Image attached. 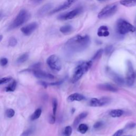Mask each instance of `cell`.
<instances>
[{
  "instance_id": "45",
  "label": "cell",
  "mask_w": 136,
  "mask_h": 136,
  "mask_svg": "<svg viewBox=\"0 0 136 136\" xmlns=\"http://www.w3.org/2000/svg\"><path fill=\"white\" fill-rule=\"evenodd\" d=\"M125 136H130V135H125Z\"/></svg>"
},
{
  "instance_id": "9",
  "label": "cell",
  "mask_w": 136,
  "mask_h": 136,
  "mask_svg": "<svg viewBox=\"0 0 136 136\" xmlns=\"http://www.w3.org/2000/svg\"><path fill=\"white\" fill-rule=\"evenodd\" d=\"M38 23L36 22H34L22 27L21 31L24 35L29 36L38 28Z\"/></svg>"
},
{
  "instance_id": "7",
  "label": "cell",
  "mask_w": 136,
  "mask_h": 136,
  "mask_svg": "<svg viewBox=\"0 0 136 136\" xmlns=\"http://www.w3.org/2000/svg\"><path fill=\"white\" fill-rule=\"evenodd\" d=\"M135 80V73L132 64L130 61L127 62V71L126 74V82L129 86L133 85Z\"/></svg>"
},
{
  "instance_id": "21",
  "label": "cell",
  "mask_w": 136,
  "mask_h": 136,
  "mask_svg": "<svg viewBox=\"0 0 136 136\" xmlns=\"http://www.w3.org/2000/svg\"><path fill=\"white\" fill-rule=\"evenodd\" d=\"M124 113V112L122 110H113L110 112V115L113 118H119L121 117Z\"/></svg>"
},
{
  "instance_id": "30",
  "label": "cell",
  "mask_w": 136,
  "mask_h": 136,
  "mask_svg": "<svg viewBox=\"0 0 136 136\" xmlns=\"http://www.w3.org/2000/svg\"><path fill=\"white\" fill-rule=\"evenodd\" d=\"M17 40L14 37H11L9 40V46L10 47H14L17 44Z\"/></svg>"
},
{
  "instance_id": "35",
  "label": "cell",
  "mask_w": 136,
  "mask_h": 136,
  "mask_svg": "<svg viewBox=\"0 0 136 136\" xmlns=\"http://www.w3.org/2000/svg\"><path fill=\"white\" fill-rule=\"evenodd\" d=\"M56 116L53 115H51L49 117V119H48V122H49V123L53 124L56 122Z\"/></svg>"
},
{
  "instance_id": "26",
  "label": "cell",
  "mask_w": 136,
  "mask_h": 136,
  "mask_svg": "<svg viewBox=\"0 0 136 136\" xmlns=\"http://www.w3.org/2000/svg\"><path fill=\"white\" fill-rule=\"evenodd\" d=\"M52 107H53V114L56 116L57 107H58V101L56 98H53L52 100Z\"/></svg>"
},
{
  "instance_id": "22",
  "label": "cell",
  "mask_w": 136,
  "mask_h": 136,
  "mask_svg": "<svg viewBox=\"0 0 136 136\" xmlns=\"http://www.w3.org/2000/svg\"><path fill=\"white\" fill-rule=\"evenodd\" d=\"M29 57V54L28 53H25L21 56H20L17 59V63H23L27 61Z\"/></svg>"
},
{
  "instance_id": "8",
  "label": "cell",
  "mask_w": 136,
  "mask_h": 136,
  "mask_svg": "<svg viewBox=\"0 0 136 136\" xmlns=\"http://www.w3.org/2000/svg\"><path fill=\"white\" fill-rule=\"evenodd\" d=\"M83 11L82 8H77L70 12L63 13L58 16V19L60 20H68L73 19L76 16L81 13Z\"/></svg>"
},
{
  "instance_id": "16",
  "label": "cell",
  "mask_w": 136,
  "mask_h": 136,
  "mask_svg": "<svg viewBox=\"0 0 136 136\" xmlns=\"http://www.w3.org/2000/svg\"><path fill=\"white\" fill-rule=\"evenodd\" d=\"M52 6L51 4H47L44 5L38 11L37 16L40 17L44 16L52 8Z\"/></svg>"
},
{
  "instance_id": "12",
  "label": "cell",
  "mask_w": 136,
  "mask_h": 136,
  "mask_svg": "<svg viewBox=\"0 0 136 136\" xmlns=\"http://www.w3.org/2000/svg\"><path fill=\"white\" fill-rule=\"evenodd\" d=\"M34 75L39 79H53L54 76L51 73H48L45 71H43L40 69H37L33 71Z\"/></svg>"
},
{
  "instance_id": "37",
  "label": "cell",
  "mask_w": 136,
  "mask_h": 136,
  "mask_svg": "<svg viewBox=\"0 0 136 136\" xmlns=\"http://www.w3.org/2000/svg\"><path fill=\"white\" fill-rule=\"evenodd\" d=\"M63 80H61V81H57V82H55V83H48V85H50V86H58V85L62 84L63 83Z\"/></svg>"
},
{
  "instance_id": "43",
  "label": "cell",
  "mask_w": 136,
  "mask_h": 136,
  "mask_svg": "<svg viewBox=\"0 0 136 136\" xmlns=\"http://www.w3.org/2000/svg\"><path fill=\"white\" fill-rule=\"evenodd\" d=\"M1 15H2V13L0 12V17H1Z\"/></svg>"
},
{
  "instance_id": "40",
  "label": "cell",
  "mask_w": 136,
  "mask_h": 136,
  "mask_svg": "<svg viewBox=\"0 0 136 136\" xmlns=\"http://www.w3.org/2000/svg\"><path fill=\"white\" fill-rule=\"evenodd\" d=\"M135 125H136V124L135 123H130L127 125V127L128 129H132V128H133L134 127H135Z\"/></svg>"
},
{
  "instance_id": "13",
  "label": "cell",
  "mask_w": 136,
  "mask_h": 136,
  "mask_svg": "<svg viewBox=\"0 0 136 136\" xmlns=\"http://www.w3.org/2000/svg\"><path fill=\"white\" fill-rule=\"evenodd\" d=\"M97 87L102 90L107 92H116L118 91V89L114 87L113 86L109 84H99L98 85Z\"/></svg>"
},
{
  "instance_id": "29",
  "label": "cell",
  "mask_w": 136,
  "mask_h": 136,
  "mask_svg": "<svg viewBox=\"0 0 136 136\" xmlns=\"http://www.w3.org/2000/svg\"><path fill=\"white\" fill-rule=\"evenodd\" d=\"M15 115V111L12 108L8 109L6 112V115L8 118H12Z\"/></svg>"
},
{
  "instance_id": "34",
  "label": "cell",
  "mask_w": 136,
  "mask_h": 136,
  "mask_svg": "<svg viewBox=\"0 0 136 136\" xmlns=\"http://www.w3.org/2000/svg\"><path fill=\"white\" fill-rule=\"evenodd\" d=\"M112 49H113V46L110 45L107 46L104 50L105 54H106V55H108V54L112 51Z\"/></svg>"
},
{
  "instance_id": "33",
  "label": "cell",
  "mask_w": 136,
  "mask_h": 136,
  "mask_svg": "<svg viewBox=\"0 0 136 136\" xmlns=\"http://www.w3.org/2000/svg\"><path fill=\"white\" fill-rule=\"evenodd\" d=\"M8 63V60L6 58H2L0 59V66L2 67L6 66Z\"/></svg>"
},
{
  "instance_id": "20",
  "label": "cell",
  "mask_w": 136,
  "mask_h": 136,
  "mask_svg": "<svg viewBox=\"0 0 136 136\" xmlns=\"http://www.w3.org/2000/svg\"><path fill=\"white\" fill-rule=\"evenodd\" d=\"M73 31V27L71 25H65L61 27L60 31L63 34H69Z\"/></svg>"
},
{
  "instance_id": "31",
  "label": "cell",
  "mask_w": 136,
  "mask_h": 136,
  "mask_svg": "<svg viewBox=\"0 0 136 136\" xmlns=\"http://www.w3.org/2000/svg\"><path fill=\"white\" fill-rule=\"evenodd\" d=\"M33 132V129L30 128L23 131L20 135V136H29Z\"/></svg>"
},
{
  "instance_id": "5",
  "label": "cell",
  "mask_w": 136,
  "mask_h": 136,
  "mask_svg": "<svg viewBox=\"0 0 136 136\" xmlns=\"http://www.w3.org/2000/svg\"><path fill=\"white\" fill-rule=\"evenodd\" d=\"M118 10V5L116 4H111L104 7L98 14L99 19H105L113 16Z\"/></svg>"
},
{
  "instance_id": "15",
  "label": "cell",
  "mask_w": 136,
  "mask_h": 136,
  "mask_svg": "<svg viewBox=\"0 0 136 136\" xmlns=\"http://www.w3.org/2000/svg\"><path fill=\"white\" fill-rule=\"evenodd\" d=\"M85 99L84 96L79 93H74L70 95L68 97V100L69 102H73L74 101H81Z\"/></svg>"
},
{
  "instance_id": "14",
  "label": "cell",
  "mask_w": 136,
  "mask_h": 136,
  "mask_svg": "<svg viewBox=\"0 0 136 136\" xmlns=\"http://www.w3.org/2000/svg\"><path fill=\"white\" fill-rule=\"evenodd\" d=\"M97 35L99 37H107L110 35L108 27L106 26H102L98 29Z\"/></svg>"
},
{
  "instance_id": "2",
  "label": "cell",
  "mask_w": 136,
  "mask_h": 136,
  "mask_svg": "<svg viewBox=\"0 0 136 136\" xmlns=\"http://www.w3.org/2000/svg\"><path fill=\"white\" fill-rule=\"evenodd\" d=\"M92 66V61H85L79 64L77 67L75 68L71 81L72 83H75L78 81L83 75L86 73L91 68Z\"/></svg>"
},
{
  "instance_id": "18",
  "label": "cell",
  "mask_w": 136,
  "mask_h": 136,
  "mask_svg": "<svg viewBox=\"0 0 136 136\" xmlns=\"http://www.w3.org/2000/svg\"><path fill=\"white\" fill-rule=\"evenodd\" d=\"M87 115H88L87 112H83L81 114H80L78 116H77L73 122L74 127H76L78 125V124L80 122V121L83 119H84Z\"/></svg>"
},
{
  "instance_id": "19",
  "label": "cell",
  "mask_w": 136,
  "mask_h": 136,
  "mask_svg": "<svg viewBox=\"0 0 136 136\" xmlns=\"http://www.w3.org/2000/svg\"><path fill=\"white\" fill-rule=\"evenodd\" d=\"M120 4L126 7H133L136 6V0H121Z\"/></svg>"
},
{
  "instance_id": "41",
  "label": "cell",
  "mask_w": 136,
  "mask_h": 136,
  "mask_svg": "<svg viewBox=\"0 0 136 136\" xmlns=\"http://www.w3.org/2000/svg\"><path fill=\"white\" fill-rule=\"evenodd\" d=\"M2 39H3V36L2 35H0V42L2 41Z\"/></svg>"
},
{
  "instance_id": "23",
  "label": "cell",
  "mask_w": 136,
  "mask_h": 136,
  "mask_svg": "<svg viewBox=\"0 0 136 136\" xmlns=\"http://www.w3.org/2000/svg\"><path fill=\"white\" fill-rule=\"evenodd\" d=\"M42 109L40 108H37V110H35V111L33 113V114L31 117V121H34L37 119H38L41 115L42 114Z\"/></svg>"
},
{
  "instance_id": "3",
  "label": "cell",
  "mask_w": 136,
  "mask_h": 136,
  "mask_svg": "<svg viewBox=\"0 0 136 136\" xmlns=\"http://www.w3.org/2000/svg\"><path fill=\"white\" fill-rule=\"evenodd\" d=\"M30 18V14L25 9L20 10L14 20L8 27V31L14 29L17 27L21 26L27 21H28Z\"/></svg>"
},
{
  "instance_id": "44",
  "label": "cell",
  "mask_w": 136,
  "mask_h": 136,
  "mask_svg": "<svg viewBox=\"0 0 136 136\" xmlns=\"http://www.w3.org/2000/svg\"><path fill=\"white\" fill-rule=\"evenodd\" d=\"M97 1H104V0H97Z\"/></svg>"
},
{
  "instance_id": "36",
  "label": "cell",
  "mask_w": 136,
  "mask_h": 136,
  "mask_svg": "<svg viewBox=\"0 0 136 136\" xmlns=\"http://www.w3.org/2000/svg\"><path fill=\"white\" fill-rule=\"evenodd\" d=\"M102 125H103V122L102 121H98L94 124V128L95 129H97L100 128Z\"/></svg>"
},
{
  "instance_id": "10",
  "label": "cell",
  "mask_w": 136,
  "mask_h": 136,
  "mask_svg": "<svg viewBox=\"0 0 136 136\" xmlns=\"http://www.w3.org/2000/svg\"><path fill=\"white\" fill-rule=\"evenodd\" d=\"M78 0H66V1L62 5L51 11L50 12V14H52L55 13L68 9L69 8H70L72 6V4L75 2H76Z\"/></svg>"
},
{
  "instance_id": "38",
  "label": "cell",
  "mask_w": 136,
  "mask_h": 136,
  "mask_svg": "<svg viewBox=\"0 0 136 136\" xmlns=\"http://www.w3.org/2000/svg\"><path fill=\"white\" fill-rule=\"evenodd\" d=\"M38 84H40L41 85H42L45 88H47V86H48V83H46V82H45V81H38Z\"/></svg>"
},
{
  "instance_id": "17",
  "label": "cell",
  "mask_w": 136,
  "mask_h": 136,
  "mask_svg": "<svg viewBox=\"0 0 136 136\" xmlns=\"http://www.w3.org/2000/svg\"><path fill=\"white\" fill-rule=\"evenodd\" d=\"M111 76H112V79L113 80V81L118 85L121 86L124 84V79L121 77H120L119 75H118V74L113 73H112Z\"/></svg>"
},
{
  "instance_id": "32",
  "label": "cell",
  "mask_w": 136,
  "mask_h": 136,
  "mask_svg": "<svg viewBox=\"0 0 136 136\" xmlns=\"http://www.w3.org/2000/svg\"><path fill=\"white\" fill-rule=\"evenodd\" d=\"M12 80L11 77H4L0 79V85L9 83Z\"/></svg>"
},
{
  "instance_id": "24",
  "label": "cell",
  "mask_w": 136,
  "mask_h": 136,
  "mask_svg": "<svg viewBox=\"0 0 136 136\" xmlns=\"http://www.w3.org/2000/svg\"><path fill=\"white\" fill-rule=\"evenodd\" d=\"M17 83L16 80H13L12 82L6 88V91L7 92H13L16 90V87H17Z\"/></svg>"
},
{
  "instance_id": "42",
  "label": "cell",
  "mask_w": 136,
  "mask_h": 136,
  "mask_svg": "<svg viewBox=\"0 0 136 136\" xmlns=\"http://www.w3.org/2000/svg\"><path fill=\"white\" fill-rule=\"evenodd\" d=\"M135 26L134 27L135 28V31H136V18H135Z\"/></svg>"
},
{
  "instance_id": "27",
  "label": "cell",
  "mask_w": 136,
  "mask_h": 136,
  "mask_svg": "<svg viewBox=\"0 0 136 136\" xmlns=\"http://www.w3.org/2000/svg\"><path fill=\"white\" fill-rule=\"evenodd\" d=\"M72 130L70 126L66 127L63 132V136H70L72 134Z\"/></svg>"
},
{
  "instance_id": "39",
  "label": "cell",
  "mask_w": 136,
  "mask_h": 136,
  "mask_svg": "<svg viewBox=\"0 0 136 136\" xmlns=\"http://www.w3.org/2000/svg\"><path fill=\"white\" fill-rule=\"evenodd\" d=\"M123 133V130H119L115 132L112 136H121Z\"/></svg>"
},
{
  "instance_id": "4",
  "label": "cell",
  "mask_w": 136,
  "mask_h": 136,
  "mask_svg": "<svg viewBox=\"0 0 136 136\" xmlns=\"http://www.w3.org/2000/svg\"><path fill=\"white\" fill-rule=\"evenodd\" d=\"M116 31L120 35H124L129 33L134 32L135 28L127 20L123 19H119L117 22Z\"/></svg>"
},
{
  "instance_id": "46",
  "label": "cell",
  "mask_w": 136,
  "mask_h": 136,
  "mask_svg": "<svg viewBox=\"0 0 136 136\" xmlns=\"http://www.w3.org/2000/svg\"><path fill=\"white\" fill-rule=\"evenodd\" d=\"M38 1H41V0H38Z\"/></svg>"
},
{
  "instance_id": "1",
  "label": "cell",
  "mask_w": 136,
  "mask_h": 136,
  "mask_svg": "<svg viewBox=\"0 0 136 136\" xmlns=\"http://www.w3.org/2000/svg\"><path fill=\"white\" fill-rule=\"evenodd\" d=\"M90 44V37L88 35L84 36L76 35L69 39L65 44L66 50L69 53H76L84 51Z\"/></svg>"
},
{
  "instance_id": "25",
  "label": "cell",
  "mask_w": 136,
  "mask_h": 136,
  "mask_svg": "<svg viewBox=\"0 0 136 136\" xmlns=\"http://www.w3.org/2000/svg\"><path fill=\"white\" fill-rule=\"evenodd\" d=\"M88 129V127L86 124H81L79 125L78 128V130L82 134L85 133L87 131Z\"/></svg>"
},
{
  "instance_id": "11",
  "label": "cell",
  "mask_w": 136,
  "mask_h": 136,
  "mask_svg": "<svg viewBox=\"0 0 136 136\" xmlns=\"http://www.w3.org/2000/svg\"><path fill=\"white\" fill-rule=\"evenodd\" d=\"M109 98L107 97H103L101 99L93 98L90 99L89 102V105L92 107L102 106L107 104L108 103H109Z\"/></svg>"
},
{
  "instance_id": "28",
  "label": "cell",
  "mask_w": 136,
  "mask_h": 136,
  "mask_svg": "<svg viewBox=\"0 0 136 136\" xmlns=\"http://www.w3.org/2000/svg\"><path fill=\"white\" fill-rule=\"evenodd\" d=\"M104 52V50L103 49H98L97 52L95 54V55L93 57V60H96L99 59H100L102 56V54Z\"/></svg>"
},
{
  "instance_id": "6",
  "label": "cell",
  "mask_w": 136,
  "mask_h": 136,
  "mask_svg": "<svg viewBox=\"0 0 136 136\" xmlns=\"http://www.w3.org/2000/svg\"><path fill=\"white\" fill-rule=\"evenodd\" d=\"M47 64L49 67L55 71H59L62 68V63L60 58L56 55H52L47 59Z\"/></svg>"
}]
</instances>
